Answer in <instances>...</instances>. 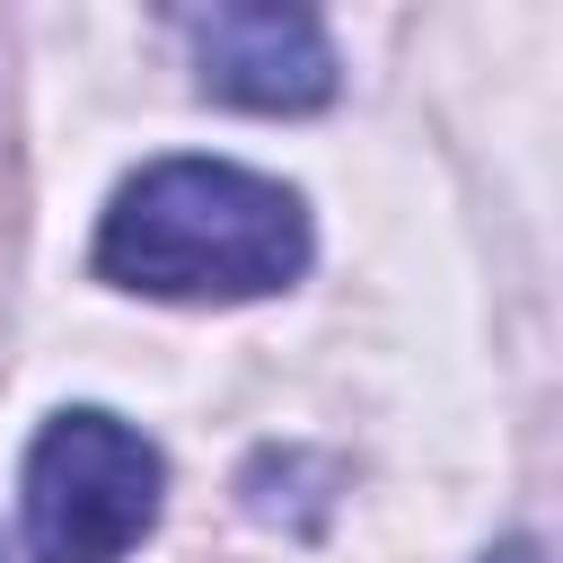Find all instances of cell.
Here are the masks:
<instances>
[{"label": "cell", "mask_w": 563, "mask_h": 563, "mask_svg": "<svg viewBox=\"0 0 563 563\" xmlns=\"http://www.w3.org/2000/svg\"><path fill=\"white\" fill-rule=\"evenodd\" d=\"M299 264H308L299 194L220 158L141 167L97 229V273L150 299H255L299 282Z\"/></svg>", "instance_id": "obj_1"}, {"label": "cell", "mask_w": 563, "mask_h": 563, "mask_svg": "<svg viewBox=\"0 0 563 563\" xmlns=\"http://www.w3.org/2000/svg\"><path fill=\"white\" fill-rule=\"evenodd\" d=\"M158 493H167L158 449L114 413L70 405L26 449V554L35 563H123L150 537Z\"/></svg>", "instance_id": "obj_2"}, {"label": "cell", "mask_w": 563, "mask_h": 563, "mask_svg": "<svg viewBox=\"0 0 563 563\" xmlns=\"http://www.w3.org/2000/svg\"><path fill=\"white\" fill-rule=\"evenodd\" d=\"M194 44V70L211 97L255 106V114H308L334 97V44L308 9H185L176 18Z\"/></svg>", "instance_id": "obj_3"}, {"label": "cell", "mask_w": 563, "mask_h": 563, "mask_svg": "<svg viewBox=\"0 0 563 563\" xmlns=\"http://www.w3.org/2000/svg\"><path fill=\"white\" fill-rule=\"evenodd\" d=\"M484 563H545V554H537V545L519 537V545H501V554H484Z\"/></svg>", "instance_id": "obj_4"}]
</instances>
